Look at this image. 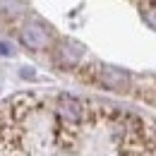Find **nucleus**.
I'll list each match as a JSON object with an SVG mask.
<instances>
[{
  "label": "nucleus",
  "mask_w": 156,
  "mask_h": 156,
  "mask_svg": "<svg viewBox=\"0 0 156 156\" xmlns=\"http://www.w3.org/2000/svg\"><path fill=\"white\" fill-rule=\"evenodd\" d=\"M82 77L108 91H115V94H127L132 89V75L120 67H113V65L94 62V65H89V75H82Z\"/></svg>",
  "instance_id": "1"
},
{
  "label": "nucleus",
  "mask_w": 156,
  "mask_h": 156,
  "mask_svg": "<svg viewBox=\"0 0 156 156\" xmlns=\"http://www.w3.org/2000/svg\"><path fill=\"white\" fill-rule=\"evenodd\" d=\"M17 36H20V43L24 48L36 51V53L53 48V29L46 27L41 20H27L20 27Z\"/></svg>",
  "instance_id": "2"
},
{
  "label": "nucleus",
  "mask_w": 156,
  "mask_h": 156,
  "mask_svg": "<svg viewBox=\"0 0 156 156\" xmlns=\"http://www.w3.org/2000/svg\"><path fill=\"white\" fill-rule=\"evenodd\" d=\"M53 58L62 70H75V67H82L84 65V58H87V48L77 43L72 39H62L53 46Z\"/></svg>",
  "instance_id": "3"
},
{
  "label": "nucleus",
  "mask_w": 156,
  "mask_h": 156,
  "mask_svg": "<svg viewBox=\"0 0 156 156\" xmlns=\"http://www.w3.org/2000/svg\"><path fill=\"white\" fill-rule=\"evenodd\" d=\"M139 15H142V22L156 31V0H144L139 2Z\"/></svg>",
  "instance_id": "4"
},
{
  "label": "nucleus",
  "mask_w": 156,
  "mask_h": 156,
  "mask_svg": "<svg viewBox=\"0 0 156 156\" xmlns=\"http://www.w3.org/2000/svg\"><path fill=\"white\" fill-rule=\"evenodd\" d=\"M0 55H12V46H10V43H2V41H0Z\"/></svg>",
  "instance_id": "5"
}]
</instances>
